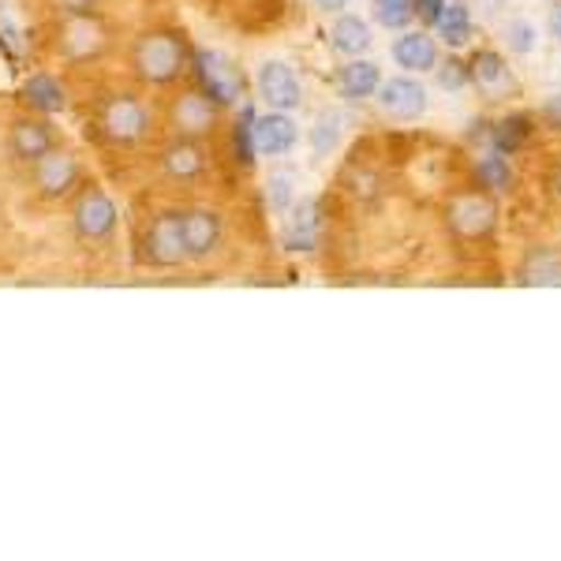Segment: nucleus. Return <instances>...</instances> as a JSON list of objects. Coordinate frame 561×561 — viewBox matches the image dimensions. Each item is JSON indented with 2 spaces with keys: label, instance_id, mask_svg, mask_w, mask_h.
<instances>
[{
  "label": "nucleus",
  "instance_id": "obj_22",
  "mask_svg": "<svg viewBox=\"0 0 561 561\" xmlns=\"http://www.w3.org/2000/svg\"><path fill=\"white\" fill-rule=\"evenodd\" d=\"M446 45H468L472 38V12H468L465 0H454V4L442 8V20L434 23Z\"/></svg>",
  "mask_w": 561,
  "mask_h": 561
},
{
  "label": "nucleus",
  "instance_id": "obj_2",
  "mask_svg": "<svg viewBox=\"0 0 561 561\" xmlns=\"http://www.w3.org/2000/svg\"><path fill=\"white\" fill-rule=\"evenodd\" d=\"M98 135L113 147H135L150 135V113L135 94H105L94 113Z\"/></svg>",
  "mask_w": 561,
  "mask_h": 561
},
{
  "label": "nucleus",
  "instance_id": "obj_33",
  "mask_svg": "<svg viewBox=\"0 0 561 561\" xmlns=\"http://www.w3.org/2000/svg\"><path fill=\"white\" fill-rule=\"evenodd\" d=\"M98 4H102V0H57V8L65 15H94Z\"/></svg>",
  "mask_w": 561,
  "mask_h": 561
},
{
  "label": "nucleus",
  "instance_id": "obj_28",
  "mask_svg": "<svg viewBox=\"0 0 561 561\" xmlns=\"http://www.w3.org/2000/svg\"><path fill=\"white\" fill-rule=\"evenodd\" d=\"M479 184L491 187V192H505V187L513 184V173H510V161L502 158V153H486V158H479Z\"/></svg>",
  "mask_w": 561,
  "mask_h": 561
},
{
  "label": "nucleus",
  "instance_id": "obj_19",
  "mask_svg": "<svg viewBox=\"0 0 561 561\" xmlns=\"http://www.w3.org/2000/svg\"><path fill=\"white\" fill-rule=\"evenodd\" d=\"M23 102L31 113H42V116H53V113H60L65 108V87L57 83L53 76H45V71H38V76H31L23 83Z\"/></svg>",
  "mask_w": 561,
  "mask_h": 561
},
{
  "label": "nucleus",
  "instance_id": "obj_20",
  "mask_svg": "<svg viewBox=\"0 0 561 561\" xmlns=\"http://www.w3.org/2000/svg\"><path fill=\"white\" fill-rule=\"evenodd\" d=\"M468 76H472V83L491 98H502L505 90L513 87L510 68H505V60L497 57V53H479L472 60V68H468Z\"/></svg>",
  "mask_w": 561,
  "mask_h": 561
},
{
  "label": "nucleus",
  "instance_id": "obj_24",
  "mask_svg": "<svg viewBox=\"0 0 561 561\" xmlns=\"http://www.w3.org/2000/svg\"><path fill=\"white\" fill-rule=\"evenodd\" d=\"M232 153H237V161L243 169H251L255 165V108L251 105H243L240 108V121H237V128H232Z\"/></svg>",
  "mask_w": 561,
  "mask_h": 561
},
{
  "label": "nucleus",
  "instance_id": "obj_6",
  "mask_svg": "<svg viewBox=\"0 0 561 561\" xmlns=\"http://www.w3.org/2000/svg\"><path fill=\"white\" fill-rule=\"evenodd\" d=\"M169 128L180 139H210L217 128V105L203 90H184L180 98H173L169 105Z\"/></svg>",
  "mask_w": 561,
  "mask_h": 561
},
{
  "label": "nucleus",
  "instance_id": "obj_23",
  "mask_svg": "<svg viewBox=\"0 0 561 561\" xmlns=\"http://www.w3.org/2000/svg\"><path fill=\"white\" fill-rule=\"evenodd\" d=\"M520 285H561V255L558 251H536L520 266Z\"/></svg>",
  "mask_w": 561,
  "mask_h": 561
},
{
  "label": "nucleus",
  "instance_id": "obj_32",
  "mask_svg": "<svg viewBox=\"0 0 561 561\" xmlns=\"http://www.w3.org/2000/svg\"><path fill=\"white\" fill-rule=\"evenodd\" d=\"M415 4V15H420L423 23H438L442 20V8H446V0H412Z\"/></svg>",
  "mask_w": 561,
  "mask_h": 561
},
{
  "label": "nucleus",
  "instance_id": "obj_5",
  "mask_svg": "<svg viewBox=\"0 0 561 561\" xmlns=\"http://www.w3.org/2000/svg\"><path fill=\"white\" fill-rule=\"evenodd\" d=\"M71 229H76V237L87 243L108 240L116 232V203L102 192V187L79 192L76 206H71Z\"/></svg>",
  "mask_w": 561,
  "mask_h": 561
},
{
  "label": "nucleus",
  "instance_id": "obj_31",
  "mask_svg": "<svg viewBox=\"0 0 561 561\" xmlns=\"http://www.w3.org/2000/svg\"><path fill=\"white\" fill-rule=\"evenodd\" d=\"M438 71V87L442 90H465L468 83H472V76H468V68L460 65V60H446L442 68H434Z\"/></svg>",
  "mask_w": 561,
  "mask_h": 561
},
{
  "label": "nucleus",
  "instance_id": "obj_1",
  "mask_svg": "<svg viewBox=\"0 0 561 561\" xmlns=\"http://www.w3.org/2000/svg\"><path fill=\"white\" fill-rule=\"evenodd\" d=\"M131 68L142 83L169 87L192 68V49L180 31H147L131 45Z\"/></svg>",
  "mask_w": 561,
  "mask_h": 561
},
{
  "label": "nucleus",
  "instance_id": "obj_12",
  "mask_svg": "<svg viewBox=\"0 0 561 561\" xmlns=\"http://www.w3.org/2000/svg\"><path fill=\"white\" fill-rule=\"evenodd\" d=\"M285 221V251H314L319 248V229H322V198L314 195H296V203L288 206Z\"/></svg>",
  "mask_w": 561,
  "mask_h": 561
},
{
  "label": "nucleus",
  "instance_id": "obj_8",
  "mask_svg": "<svg viewBox=\"0 0 561 561\" xmlns=\"http://www.w3.org/2000/svg\"><path fill=\"white\" fill-rule=\"evenodd\" d=\"M378 108L389 116V121H420L427 113V90L423 83H415L412 76H393L386 83H378Z\"/></svg>",
  "mask_w": 561,
  "mask_h": 561
},
{
  "label": "nucleus",
  "instance_id": "obj_15",
  "mask_svg": "<svg viewBox=\"0 0 561 561\" xmlns=\"http://www.w3.org/2000/svg\"><path fill=\"white\" fill-rule=\"evenodd\" d=\"M296 139H300V128L288 113L270 108L266 116H255V150L266 153V158H285L296 147Z\"/></svg>",
  "mask_w": 561,
  "mask_h": 561
},
{
  "label": "nucleus",
  "instance_id": "obj_13",
  "mask_svg": "<svg viewBox=\"0 0 561 561\" xmlns=\"http://www.w3.org/2000/svg\"><path fill=\"white\" fill-rule=\"evenodd\" d=\"M180 229H184V255L187 262H203L221 248L225 225L217 210H184L180 214Z\"/></svg>",
  "mask_w": 561,
  "mask_h": 561
},
{
  "label": "nucleus",
  "instance_id": "obj_27",
  "mask_svg": "<svg viewBox=\"0 0 561 561\" xmlns=\"http://www.w3.org/2000/svg\"><path fill=\"white\" fill-rule=\"evenodd\" d=\"M266 203L274 214H285L288 206L296 203V176L288 173V169H277V173H270L266 180Z\"/></svg>",
  "mask_w": 561,
  "mask_h": 561
},
{
  "label": "nucleus",
  "instance_id": "obj_16",
  "mask_svg": "<svg viewBox=\"0 0 561 561\" xmlns=\"http://www.w3.org/2000/svg\"><path fill=\"white\" fill-rule=\"evenodd\" d=\"M449 225L460 232V237L476 240V237H486L494 229V203L483 195H465L449 206Z\"/></svg>",
  "mask_w": 561,
  "mask_h": 561
},
{
  "label": "nucleus",
  "instance_id": "obj_4",
  "mask_svg": "<svg viewBox=\"0 0 561 561\" xmlns=\"http://www.w3.org/2000/svg\"><path fill=\"white\" fill-rule=\"evenodd\" d=\"M180 214L184 210H165L158 214L153 221L147 225L142 232V243H139V255L147 266L153 270H173V266H184L187 255H184V229H180Z\"/></svg>",
  "mask_w": 561,
  "mask_h": 561
},
{
  "label": "nucleus",
  "instance_id": "obj_14",
  "mask_svg": "<svg viewBox=\"0 0 561 561\" xmlns=\"http://www.w3.org/2000/svg\"><path fill=\"white\" fill-rule=\"evenodd\" d=\"M161 169H165L169 180L176 184H198L210 173V161H206V150L198 147V139H176L161 150Z\"/></svg>",
  "mask_w": 561,
  "mask_h": 561
},
{
  "label": "nucleus",
  "instance_id": "obj_37",
  "mask_svg": "<svg viewBox=\"0 0 561 561\" xmlns=\"http://www.w3.org/2000/svg\"><path fill=\"white\" fill-rule=\"evenodd\" d=\"M0 8H4V0H0Z\"/></svg>",
  "mask_w": 561,
  "mask_h": 561
},
{
  "label": "nucleus",
  "instance_id": "obj_29",
  "mask_svg": "<svg viewBox=\"0 0 561 561\" xmlns=\"http://www.w3.org/2000/svg\"><path fill=\"white\" fill-rule=\"evenodd\" d=\"M528 121H524V116H510V121H502V124H497V128H494V147L497 150H517L520 147V142L524 139H528Z\"/></svg>",
  "mask_w": 561,
  "mask_h": 561
},
{
  "label": "nucleus",
  "instance_id": "obj_17",
  "mask_svg": "<svg viewBox=\"0 0 561 561\" xmlns=\"http://www.w3.org/2000/svg\"><path fill=\"white\" fill-rule=\"evenodd\" d=\"M378 83H382V71H378L375 60L352 57L337 76V90L345 102H364V98H375Z\"/></svg>",
  "mask_w": 561,
  "mask_h": 561
},
{
  "label": "nucleus",
  "instance_id": "obj_9",
  "mask_svg": "<svg viewBox=\"0 0 561 561\" xmlns=\"http://www.w3.org/2000/svg\"><path fill=\"white\" fill-rule=\"evenodd\" d=\"M255 90H259L262 102L270 108H277V113H293V108H300V102H304L300 79H296V71L288 68L285 60H266L255 76Z\"/></svg>",
  "mask_w": 561,
  "mask_h": 561
},
{
  "label": "nucleus",
  "instance_id": "obj_21",
  "mask_svg": "<svg viewBox=\"0 0 561 561\" xmlns=\"http://www.w3.org/2000/svg\"><path fill=\"white\" fill-rule=\"evenodd\" d=\"M370 26L359 20V15H337V23H333L330 31V45L337 53H345V57H359V53L370 49Z\"/></svg>",
  "mask_w": 561,
  "mask_h": 561
},
{
  "label": "nucleus",
  "instance_id": "obj_30",
  "mask_svg": "<svg viewBox=\"0 0 561 561\" xmlns=\"http://www.w3.org/2000/svg\"><path fill=\"white\" fill-rule=\"evenodd\" d=\"M536 38H539V34H536V26H531L528 20H510V26H505V42H510V49L520 53V57L536 49Z\"/></svg>",
  "mask_w": 561,
  "mask_h": 561
},
{
  "label": "nucleus",
  "instance_id": "obj_34",
  "mask_svg": "<svg viewBox=\"0 0 561 561\" xmlns=\"http://www.w3.org/2000/svg\"><path fill=\"white\" fill-rule=\"evenodd\" d=\"M319 12H325V15H341L348 8V0H311Z\"/></svg>",
  "mask_w": 561,
  "mask_h": 561
},
{
  "label": "nucleus",
  "instance_id": "obj_25",
  "mask_svg": "<svg viewBox=\"0 0 561 561\" xmlns=\"http://www.w3.org/2000/svg\"><path fill=\"white\" fill-rule=\"evenodd\" d=\"M341 131H345L341 113H319V121H314V128H311L314 158H330V153L337 150V142H341Z\"/></svg>",
  "mask_w": 561,
  "mask_h": 561
},
{
  "label": "nucleus",
  "instance_id": "obj_10",
  "mask_svg": "<svg viewBox=\"0 0 561 561\" xmlns=\"http://www.w3.org/2000/svg\"><path fill=\"white\" fill-rule=\"evenodd\" d=\"M8 150H12V158L23 161V165L42 161L49 150H57L53 124L42 121V116H15L12 128H8Z\"/></svg>",
  "mask_w": 561,
  "mask_h": 561
},
{
  "label": "nucleus",
  "instance_id": "obj_18",
  "mask_svg": "<svg viewBox=\"0 0 561 561\" xmlns=\"http://www.w3.org/2000/svg\"><path fill=\"white\" fill-rule=\"evenodd\" d=\"M393 60L404 71H431V68H438V49H434L431 34L409 31L393 42Z\"/></svg>",
  "mask_w": 561,
  "mask_h": 561
},
{
  "label": "nucleus",
  "instance_id": "obj_26",
  "mask_svg": "<svg viewBox=\"0 0 561 561\" xmlns=\"http://www.w3.org/2000/svg\"><path fill=\"white\" fill-rule=\"evenodd\" d=\"M370 15L386 31H404L415 20V4L412 0H370Z\"/></svg>",
  "mask_w": 561,
  "mask_h": 561
},
{
  "label": "nucleus",
  "instance_id": "obj_3",
  "mask_svg": "<svg viewBox=\"0 0 561 561\" xmlns=\"http://www.w3.org/2000/svg\"><path fill=\"white\" fill-rule=\"evenodd\" d=\"M192 71L198 79V90H203L206 98L225 108V105H237L243 98V90H248V79H243V71L232 65L225 53L217 49H195L192 53Z\"/></svg>",
  "mask_w": 561,
  "mask_h": 561
},
{
  "label": "nucleus",
  "instance_id": "obj_35",
  "mask_svg": "<svg viewBox=\"0 0 561 561\" xmlns=\"http://www.w3.org/2000/svg\"><path fill=\"white\" fill-rule=\"evenodd\" d=\"M550 34H554V42H561V0L550 8Z\"/></svg>",
  "mask_w": 561,
  "mask_h": 561
},
{
  "label": "nucleus",
  "instance_id": "obj_36",
  "mask_svg": "<svg viewBox=\"0 0 561 561\" xmlns=\"http://www.w3.org/2000/svg\"><path fill=\"white\" fill-rule=\"evenodd\" d=\"M554 187H558V195H561V173L554 176Z\"/></svg>",
  "mask_w": 561,
  "mask_h": 561
},
{
  "label": "nucleus",
  "instance_id": "obj_7",
  "mask_svg": "<svg viewBox=\"0 0 561 561\" xmlns=\"http://www.w3.org/2000/svg\"><path fill=\"white\" fill-rule=\"evenodd\" d=\"M105 26L94 20V15H68L65 26H60V38H57V49L65 60H76V65H83V60H94L105 53Z\"/></svg>",
  "mask_w": 561,
  "mask_h": 561
},
{
  "label": "nucleus",
  "instance_id": "obj_11",
  "mask_svg": "<svg viewBox=\"0 0 561 561\" xmlns=\"http://www.w3.org/2000/svg\"><path fill=\"white\" fill-rule=\"evenodd\" d=\"M34 187L42 198H65L79 187V161L68 150H49L42 161H34Z\"/></svg>",
  "mask_w": 561,
  "mask_h": 561
}]
</instances>
